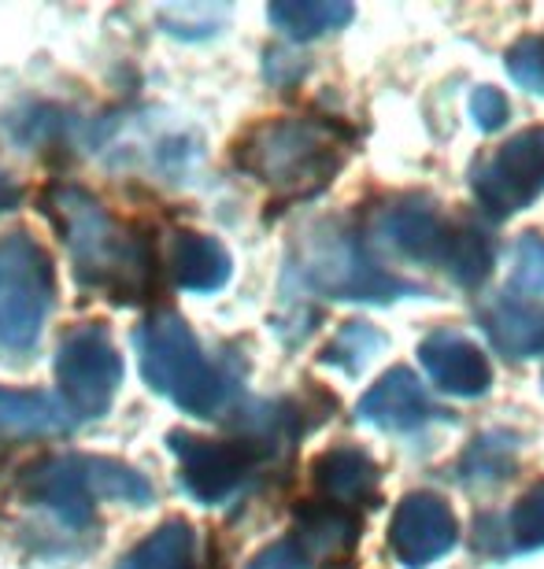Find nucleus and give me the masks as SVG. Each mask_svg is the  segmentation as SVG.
<instances>
[{
	"label": "nucleus",
	"mask_w": 544,
	"mask_h": 569,
	"mask_svg": "<svg viewBox=\"0 0 544 569\" xmlns=\"http://www.w3.org/2000/svg\"><path fill=\"white\" fill-rule=\"evenodd\" d=\"M44 211L71 252L75 281L111 303H138L156 284L152 241L78 186H52Z\"/></svg>",
	"instance_id": "obj_1"
},
{
	"label": "nucleus",
	"mask_w": 544,
	"mask_h": 569,
	"mask_svg": "<svg viewBox=\"0 0 544 569\" xmlns=\"http://www.w3.org/2000/svg\"><path fill=\"white\" fill-rule=\"evenodd\" d=\"M141 378L192 418H219L237 396V370L211 359L175 311H156L133 333Z\"/></svg>",
	"instance_id": "obj_2"
},
{
	"label": "nucleus",
	"mask_w": 544,
	"mask_h": 569,
	"mask_svg": "<svg viewBox=\"0 0 544 569\" xmlns=\"http://www.w3.org/2000/svg\"><path fill=\"white\" fill-rule=\"evenodd\" d=\"M370 244L396 263L448 270L463 289H478L489 278L493 244L478 226H456L423 197H400L370 219Z\"/></svg>",
	"instance_id": "obj_3"
},
{
	"label": "nucleus",
	"mask_w": 544,
	"mask_h": 569,
	"mask_svg": "<svg viewBox=\"0 0 544 569\" xmlns=\"http://www.w3.org/2000/svg\"><path fill=\"white\" fill-rule=\"evenodd\" d=\"M286 281L300 292L326 296V300H359V303H393L400 296H426L423 284L393 278L367 256L353 230L342 222L308 226L289 252Z\"/></svg>",
	"instance_id": "obj_4"
},
{
	"label": "nucleus",
	"mask_w": 544,
	"mask_h": 569,
	"mask_svg": "<svg viewBox=\"0 0 544 569\" xmlns=\"http://www.w3.org/2000/svg\"><path fill=\"white\" fill-rule=\"evenodd\" d=\"M342 133L319 119L259 122L237 144V167L278 197H311L326 189L342 170Z\"/></svg>",
	"instance_id": "obj_5"
},
{
	"label": "nucleus",
	"mask_w": 544,
	"mask_h": 569,
	"mask_svg": "<svg viewBox=\"0 0 544 569\" xmlns=\"http://www.w3.org/2000/svg\"><path fill=\"white\" fill-rule=\"evenodd\" d=\"M19 492L44 510H52L63 526L86 529L93 521L97 499L145 507L152 503V485L119 459L105 455H49L27 466L19 477Z\"/></svg>",
	"instance_id": "obj_6"
},
{
	"label": "nucleus",
	"mask_w": 544,
	"mask_h": 569,
	"mask_svg": "<svg viewBox=\"0 0 544 569\" xmlns=\"http://www.w3.org/2000/svg\"><path fill=\"white\" fill-rule=\"evenodd\" d=\"M52 303V256L30 233H4L0 237V356L22 359L38 348Z\"/></svg>",
	"instance_id": "obj_7"
},
{
	"label": "nucleus",
	"mask_w": 544,
	"mask_h": 569,
	"mask_svg": "<svg viewBox=\"0 0 544 569\" xmlns=\"http://www.w3.org/2000/svg\"><path fill=\"white\" fill-rule=\"evenodd\" d=\"M56 385L60 403L75 422L105 418L122 385V356L100 322H82L56 348Z\"/></svg>",
	"instance_id": "obj_8"
},
{
	"label": "nucleus",
	"mask_w": 544,
	"mask_h": 569,
	"mask_svg": "<svg viewBox=\"0 0 544 569\" xmlns=\"http://www.w3.org/2000/svg\"><path fill=\"white\" fill-rule=\"evenodd\" d=\"M474 200L493 222H507L544 192V127H530L471 167Z\"/></svg>",
	"instance_id": "obj_9"
},
{
	"label": "nucleus",
	"mask_w": 544,
	"mask_h": 569,
	"mask_svg": "<svg viewBox=\"0 0 544 569\" xmlns=\"http://www.w3.org/2000/svg\"><path fill=\"white\" fill-rule=\"evenodd\" d=\"M167 448L178 459V485L204 507H219L241 496L267 455L248 440H208L181 429L167 432Z\"/></svg>",
	"instance_id": "obj_10"
},
{
	"label": "nucleus",
	"mask_w": 544,
	"mask_h": 569,
	"mask_svg": "<svg viewBox=\"0 0 544 569\" xmlns=\"http://www.w3.org/2000/svg\"><path fill=\"white\" fill-rule=\"evenodd\" d=\"M459 521L434 492H412L400 499L389 521V548L404 569H426L456 548Z\"/></svg>",
	"instance_id": "obj_11"
},
{
	"label": "nucleus",
	"mask_w": 544,
	"mask_h": 569,
	"mask_svg": "<svg viewBox=\"0 0 544 569\" xmlns=\"http://www.w3.org/2000/svg\"><path fill=\"white\" fill-rule=\"evenodd\" d=\"M418 362H423L426 378L434 389L448 396H463V400H478L493 389V367L485 351L463 337L459 329H437V333L423 337L418 345Z\"/></svg>",
	"instance_id": "obj_12"
},
{
	"label": "nucleus",
	"mask_w": 544,
	"mask_h": 569,
	"mask_svg": "<svg viewBox=\"0 0 544 569\" xmlns=\"http://www.w3.org/2000/svg\"><path fill=\"white\" fill-rule=\"evenodd\" d=\"M441 415L445 411L429 400L423 381H418L407 367L385 370L382 378L363 392V400L356 403L359 422H367L374 429H385V432H415Z\"/></svg>",
	"instance_id": "obj_13"
},
{
	"label": "nucleus",
	"mask_w": 544,
	"mask_h": 569,
	"mask_svg": "<svg viewBox=\"0 0 544 569\" xmlns=\"http://www.w3.org/2000/svg\"><path fill=\"white\" fill-rule=\"evenodd\" d=\"M478 322L504 359L544 356V307L515 300L512 292H496L478 307Z\"/></svg>",
	"instance_id": "obj_14"
},
{
	"label": "nucleus",
	"mask_w": 544,
	"mask_h": 569,
	"mask_svg": "<svg viewBox=\"0 0 544 569\" xmlns=\"http://www.w3.org/2000/svg\"><path fill=\"white\" fill-rule=\"evenodd\" d=\"M293 548L300 551V559L308 569H326V566H337L345 562L348 555L356 551V540H359V521L353 510H342V507H308L300 510L297 518V529H293Z\"/></svg>",
	"instance_id": "obj_15"
},
{
	"label": "nucleus",
	"mask_w": 544,
	"mask_h": 569,
	"mask_svg": "<svg viewBox=\"0 0 544 569\" xmlns=\"http://www.w3.org/2000/svg\"><path fill=\"white\" fill-rule=\"evenodd\" d=\"M311 481L319 488L323 499H330V507H353L378 492V462L370 459L363 448L342 443V448L323 451L311 462Z\"/></svg>",
	"instance_id": "obj_16"
},
{
	"label": "nucleus",
	"mask_w": 544,
	"mask_h": 569,
	"mask_svg": "<svg viewBox=\"0 0 544 569\" xmlns=\"http://www.w3.org/2000/svg\"><path fill=\"white\" fill-rule=\"evenodd\" d=\"M167 263H171V278L178 289L186 292H215L230 281V252L208 233L197 230H178L171 233V252H167Z\"/></svg>",
	"instance_id": "obj_17"
},
{
	"label": "nucleus",
	"mask_w": 544,
	"mask_h": 569,
	"mask_svg": "<svg viewBox=\"0 0 544 569\" xmlns=\"http://www.w3.org/2000/svg\"><path fill=\"white\" fill-rule=\"evenodd\" d=\"M71 429L75 418L56 396L0 389V437H56Z\"/></svg>",
	"instance_id": "obj_18"
},
{
	"label": "nucleus",
	"mask_w": 544,
	"mask_h": 569,
	"mask_svg": "<svg viewBox=\"0 0 544 569\" xmlns=\"http://www.w3.org/2000/svg\"><path fill=\"white\" fill-rule=\"evenodd\" d=\"M356 8L342 0H278L267 8L270 27L293 41H315L334 30H345L353 22Z\"/></svg>",
	"instance_id": "obj_19"
},
{
	"label": "nucleus",
	"mask_w": 544,
	"mask_h": 569,
	"mask_svg": "<svg viewBox=\"0 0 544 569\" xmlns=\"http://www.w3.org/2000/svg\"><path fill=\"white\" fill-rule=\"evenodd\" d=\"M116 569H197V532L189 521L167 518L160 529L133 543Z\"/></svg>",
	"instance_id": "obj_20"
},
{
	"label": "nucleus",
	"mask_w": 544,
	"mask_h": 569,
	"mask_svg": "<svg viewBox=\"0 0 544 569\" xmlns=\"http://www.w3.org/2000/svg\"><path fill=\"white\" fill-rule=\"evenodd\" d=\"M518 437L512 429H489L471 440V448L459 455V481L467 488L504 485L515 473Z\"/></svg>",
	"instance_id": "obj_21"
},
{
	"label": "nucleus",
	"mask_w": 544,
	"mask_h": 569,
	"mask_svg": "<svg viewBox=\"0 0 544 569\" xmlns=\"http://www.w3.org/2000/svg\"><path fill=\"white\" fill-rule=\"evenodd\" d=\"M515 300L544 307V237L541 233H523L512 248V278L507 289Z\"/></svg>",
	"instance_id": "obj_22"
},
{
	"label": "nucleus",
	"mask_w": 544,
	"mask_h": 569,
	"mask_svg": "<svg viewBox=\"0 0 544 569\" xmlns=\"http://www.w3.org/2000/svg\"><path fill=\"white\" fill-rule=\"evenodd\" d=\"M544 548V481L530 485L507 518V548L504 555L515 551H541Z\"/></svg>",
	"instance_id": "obj_23"
},
{
	"label": "nucleus",
	"mask_w": 544,
	"mask_h": 569,
	"mask_svg": "<svg viewBox=\"0 0 544 569\" xmlns=\"http://www.w3.org/2000/svg\"><path fill=\"white\" fill-rule=\"evenodd\" d=\"M382 348H385V333H378V329L367 322H348L342 333L334 337V345H326L323 362L342 367L345 373H359Z\"/></svg>",
	"instance_id": "obj_24"
},
{
	"label": "nucleus",
	"mask_w": 544,
	"mask_h": 569,
	"mask_svg": "<svg viewBox=\"0 0 544 569\" xmlns=\"http://www.w3.org/2000/svg\"><path fill=\"white\" fill-rule=\"evenodd\" d=\"M507 74L526 93L544 97V38H518L504 56Z\"/></svg>",
	"instance_id": "obj_25"
},
{
	"label": "nucleus",
	"mask_w": 544,
	"mask_h": 569,
	"mask_svg": "<svg viewBox=\"0 0 544 569\" xmlns=\"http://www.w3.org/2000/svg\"><path fill=\"white\" fill-rule=\"evenodd\" d=\"M507 97L501 93V89H493V86H482V89H474V97H471V119L478 122V130H501L504 122H507Z\"/></svg>",
	"instance_id": "obj_26"
},
{
	"label": "nucleus",
	"mask_w": 544,
	"mask_h": 569,
	"mask_svg": "<svg viewBox=\"0 0 544 569\" xmlns=\"http://www.w3.org/2000/svg\"><path fill=\"white\" fill-rule=\"evenodd\" d=\"M248 569H308L300 559V551L293 548V540H278V543H270V548H264L256 555L253 562H248Z\"/></svg>",
	"instance_id": "obj_27"
},
{
	"label": "nucleus",
	"mask_w": 544,
	"mask_h": 569,
	"mask_svg": "<svg viewBox=\"0 0 544 569\" xmlns=\"http://www.w3.org/2000/svg\"><path fill=\"white\" fill-rule=\"evenodd\" d=\"M19 203H22V186L19 181H11L8 174H0V214L16 211Z\"/></svg>",
	"instance_id": "obj_28"
}]
</instances>
